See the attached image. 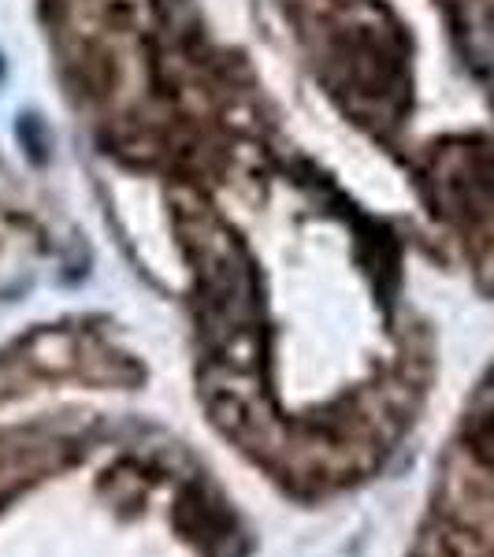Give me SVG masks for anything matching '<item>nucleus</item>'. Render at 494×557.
I'll list each match as a JSON object with an SVG mask.
<instances>
[{
  "label": "nucleus",
  "instance_id": "obj_1",
  "mask_svg": "<svg viewBox=\"0 0 494 557\" xmlns=\"http://www.w3.org/2000/svg\"><path fill=\"white\" fill-rule=\"evenodd\" d=\"M197 253V283H201V331L215 357L231 364H249L257 349V275L246 249L223 227L205 220L186 227Z\"/></svg>",
  "mask_w": 494,
  "mask_h": 557
},
{
  "label": "nucleus",
  "instance_id": "obj_2",
  "mask_svg": "<svg viewBox=\"0 0 494 557\" xmlns=\"http://www.w3.org/2000/svg\"><path fill=\"white\" fill-rule=\"evenodd\" d=\"M335 60L343 67L349 89H357L361 101H391L406 94V60L394 26L380 20H354L343 26L335 41Z\"/></svg>",
  "mask_w": 494,
  "mask_h": 557
},
{
  "label": "nucleus",
  "instance_id": "obj_3",
  "mask_svg": "<svg viewBox=\"0 0 494 557\" xmlns=\"http://www.w3.org/2000/svg\"><path fill=\"white\" fill-rule=\"evenodd\" d=\"M428 190L450 215L494 209V152L487 146H446L428 168Z\"/></svg>",
  "mask_w": 494,
  "mask_h": 557
},
{
  "label": "nucleus",
  "instance_id": "obj_4",
  "mask_svg": "<svg viewBox=\"0 0 494 557\" xmlns=\"http://www.w3.org/2000/svg\"><path fill=\"white\" fill-rule=\"evenodd\" d=\"M454 38L472 67L494 71V0H446Z\"/></svg>",
  "mask_w": 494,
  "mask_h": 557
},
{
  "label": "nucleus",
  "instance_id": "obj_5",
  "mask_svg": "<svg viewBox=\"0 0 494 557\" xmlns=\"http://www.w3.org/2000/svg\"><path fill=\"white\" fill-rule=\"evenodd\" d=\"M469 450L476 461L483 465V469L494 472V412H487V417H480L469 431Z\"/></svg>",
  "mask_w": 494,
  "mask_h": 557
}]
</instances>
